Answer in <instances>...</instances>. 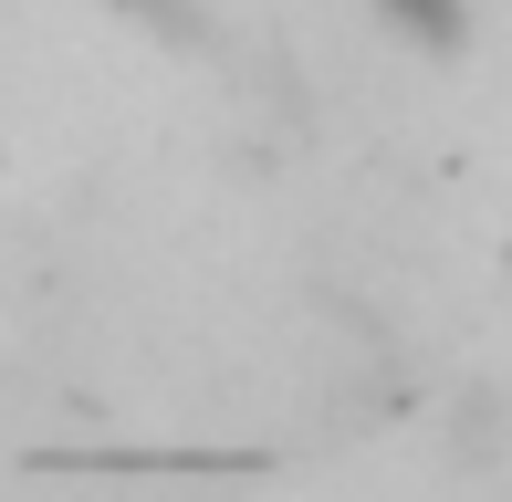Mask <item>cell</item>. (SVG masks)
<instances>
[{"label": "cell", "mask_w": 512, "mask_h": 502, "mask_svg": "<svg viewBox=\"0 0 512 502\" xmlns=\"http://www.w3.org/2000/svg\"><path fill=\"white\" fill-rule=\"evenodd\" d=\"M387 21H398V32H418V42H439V53L460 42V0H387Z\"/></svg>", "instance_id": "7a4b0ae2"}, {"label": "cell", "mask_w": 512, "mask_h": 502, "mask_svg": "<svg viewBox=\"0 0 512 502\" xmlns=\"http://www.w3.org/2000/svg\"><path fill=\"white\" fill-rule=\"evenodd\" d=\"M136 21H147V32H168V42H189V53H209V21L189 11V0H126Z\"/></svg>", "instance_id": "3957f363"}, {"label": "cell", "mask_w": 512, "mask_h": 502, "mask_svg": "<svg viewBox=\"0 0 512 502\" xmlns=\"http://www.w3.org/2000/svg\"><path fill=\"white\" fill-rule=\"evenodd\" d=\"M42 471H189V482H241L262 450H42Z\"/></svg>", "instance_id": "6da1fadb"}]
</instances>
